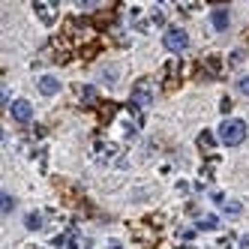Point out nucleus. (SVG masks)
<instances>
[{"label": "nucleus", "mask_w": 249, "mask_h": 249, "mask_svg": "<svg viewBox=\"0 0 249 249\" xmlns=\"http://www.w3.org/2000/svg\"><path fill=\"white\" fill-rule=\"evenodd\" d=\"M219 108H222V114H228V111H231V99H222V102H219Z\"/></svg>", "instance_id": "412c9836"}, {"label": "nucleus", "mask_w": 249, "mask_h": 249, "mask_svg": "<svg viewBox=\"0 0 249 249\" xmlns=\"http://www.w3.org/2000/svg\"><path fill=\"white\" fill-rule=\"evenodd\" d=\"M222 210L228 213V216H237L243 207H240V201H225V204H222Z\"/></svg>", "instance_id": "4468645a"}, {"label": "nucleus", "mask_w": 249, "mask_h": 249, "mask_svg": "<svg viewBox=\"0 0 249 249\" xmlns=\"http://www.w3.org/2000/svg\"><path fill=\"white\" fill-rule=\"evenodd\" d=\"M198 228L201 231H213V228H219V219L216 216H204V219H198Z\"/></svg>", "instance_id": "ddd939ff"}, {"label": "nucleus", "mask_w": 249, "mask_h": 249, "mask_svg": "<svg viewBox=\"0 0 249 249\" xmlns=\"http://www.w3.org/2000/svg\"><path fill=\"white\" fill-rule=\"evenodd\" d=\"M210 24H213V30L225 33L228 24H231V12H228V6H216V9H213V12H210Z\"/></svg>", "instance_id": "423d86ee"}, {"label": "nucleus", "mask_w": 249, "mask_h": 249, "mask_svg": "<svg viewBox=\"0 0 249 249\" xmlns=\"http://www.w3.org/2000/svg\"><path fill=\"white\" fill-rule=\"evenodd\" d=\"M24 228L27 231H39L42 228V213H27V216H24Z\"/></svg>", "instance_id": "9d476101"}, {"label": "nucleus", "mask_w": 249, "mask_h": 249, "mask_svg": "<svg viewBox=\"0 0 249 249\" xmlns=\"http://www.w3.org/2000/svg\"><path fill=\"white\" fill-rule=\"evenodd\" d=\"M9 114H12V120H18L21 126H27V123L33 120V105H30L27 99H15V102L9 105Z\"/></svg>", "instance_id": "39448f33"}, {"label": "nucleus", "mask_w": 249, "mask_h": 249, "mask_svg": "<svg viewBox=\"0 0 249 249\" xmlns=\"http://www.w3.org/2000/svg\"><path fill=\"white\" fill-rule=\"evenodd\" d=\"M117 81V66H108L105 69V84H114Z\"/></svg>", "instance_id": "dca6fc26"}, {"label": "nucleus", "mask_w": 249, "mask_h": 249, "mask_svg": "<svg viewBox=\"0 0 249 249\" xmlns=\"http://www.w3.org/2000/svg\"><path fill=\"white\" fill-rule=\"evenodd\" d=\"M75 96L81 99V105H96L99 102L96 87H90V84H75Z\"/></svg>", "instance_id": "6e6552de"}, {"label": "nucleus", "mask_w": 249, "mask_h": 249, "mask_svg": "<svg viewBox=\"0 0 249 249\" xmlns=\"http://www.w3.org/2000/svg\"><path fill=\"white\" fill-rule=\"evenodd\" d=\"M33 9H36V15L42 18V24H54V18H57V3H42V0H36Z\"/></svg>", "instance_id": "0eeeda50"}, {"label": "nucleus", "mask_w": 249, "mask_h": 249, "mask_svg": "<svg viewBox=\"0 0 249 249\" xmlns=\"http://www.w3.org/2000/svg\"><path fill=\"white\" fill-rule=\"evenodd\" d=\"M204 66H207V72H210V75H219V69H222L219 57H213V54H210V57H204Z\"/></svg>", "instance_id": "f8f14e48"}, {"label": "nucleus", "mask_w": 249, "mask_h": 249, "mask_svg": "<svg viewBox=\"0 0 249 249\" xmlns=\"http://www.w3.org/2000/svg\"><path fill=\"white\" fill-rule=\"evenodd\" d=\"M162 42H165V48L171 51V54H180V51L189 48V36H186L183 27H168L165 36H162Z\"/></svg>", "instance_id": "f03ea898"}, {"label": "nucleus", "mask_w": 249, "mask_h": 249, "mask_svg": "<svg viewBox=\"0 0 249 249\" xmlns=\"http://www.w3.org/2000/svg\"><path fill=\"white\" fill-rule=\"evenodd\" d=\"M177 249H195V246H177Z\"/></svg>", "instance_id": "5701e85b"}, {"label": "nucleus", "mask_w": 249, "mask_h": 249, "mask_svg": "<svg viewBox=\"0 0 249 249\" xmlns=\"http://www.w3.org/2000/svg\"><path fill=\"white\" fill-rule=\"evenodd\" d=\"M150 21H153V24H162V9H153V12H150Z\"/></svg>", "instance_id": "6ab92c4d"}, {"label": "nucleus", "mask_w": 249, "mask_h": 249, "mask_svg": "<svg viewBox=\"0 0 249 249\" xmlns=\"http://www.w3.org/2000/svg\"><path fill=\"white\" fill-rule=\"evenodd\" d=\"M60 90V81L54 78V75H42L39 78V93H45V96H54Z\"/></svg>", "instance_id": "1a4fd4ad"}, {"label": "nucleus", "mask_w": 249, "mask_h": 249, "mask_svg": "<svg viewBox=\"0 0 249 249\" xmlns=\"http://www.w3.org/2000/svg\"><path fill=\"white\" fill-rule=\"evenodd\" d=\"M114 114V105H102V120H108Z\"/></svg>", "instance_id": "aec40b11"}, {"label": "nucleus", "mask_w": 249, "mask_h": 249, "mask_svg": "<svg viewBox=\"0 0 249 249\" xmlns=\"http://www.w3.org/2000/svg\"><path fill=\"white\" fill-rule=\"evenodd\" d=\"M210 198H213V201H216V204H225V195H222V192H213V195H210Z\"/></svg>", "instance_id": "4be33fe9"}, {"label": "nucleus", "mask_w": 249, "mask_h": 249, "mask_svg": "<svg viewBox=\"0 0 249 249\" xmlns=\"http://www.w3.org/2000/svg\"><path fill=\"white\" fill-rule=\"evenodd\" d=\"M237 90H240L243 96H249V75H243V78L237 81Z\"/></svg>", "instance_id": "f3484780"}, {"label": "nucleus", "mask_w": 249, "mask_h": 249, "mask_svg": "<svg viewBox=\"0 0 249 249\" xmlns=\"http://www.w3.org/2000/svg\"><path fill=\"white\" fill-rule=\"evenodd\" d=\"M198 147H201L204 153H210V150H213V132H207V129H204V132L198 135Z\"/></svg>", "instance_id": "9b49d317"}, {"label": "nucleus", "mask_w": 249, "mask_h": 249, "mask_svg": "<svg viewBox=\"0 0 249 249\" xmlns=\"http://www.w3.org/2000/svg\"><path fill=\"white\" fill-rule=\"evenodd\" d=\"M93 156L99 159V162H117V165H123L120 147L111 144V141H96V144H93Z\"/></svg>", "instance_id": "20e7f679"}, {"label": "nucleus", "mask_w": 249, "mask_h": 249, "mask_svg": "<svg viewBox=\"0 0 249 249\" xmlns=\"http://www.w3.org/2000/svg\"><path fill=\"white\" fill-rule=\"evenodd\" d=\"M243 138H246V123H243V120H237V117L222 120V126H219V141H222V144L237 147Z\"/></svg>", "instance_id": "f257e3e1"}, {"label": "nucleus", "mask_w": 249, "mask_h": 249, "mask_svg": "<svg viewBox=\"0 0 249 249\" xmlns=\"http://www.w3.org/2000/svg\"><path fill=\"white\" fill-rule=\"evenodd\" d=\"M243 57H246V51H243V48L231 51V63H234V66H237V63H243Z\"/></svg>", "instance_id": "a211bd4d"}, {"label": "nucleus", "mask_w": 249, "mask_h": 249, "mask_svg": "<svg viewBox=\"0 0 249 249\" xmlns=\"http://www.w3.org/2000/svg\"><path fill=\"white\" fill-rule=\"evenodd\" d=\"M150 102H153V84H150V78H138L135 87H132V105H135V108H144V105H150Z\"/></svg>", "instance_id": "7ed1b4c3"}, {"label": "nucleus", "mask_w": 249, "mask_h": 249, "mask_svg": "<svg viewBox=\"0 0 249 249\" xmlns=\"http://www.w3.org/2000/svg\"><path fill=\"white\" fill-rule=\"evenodd\" d=\"M0 198H3V213H12V207H15V198H12L9 192H3Z\"/></svg>", "instance_id": "2eb2a0df"}]
</instances>
